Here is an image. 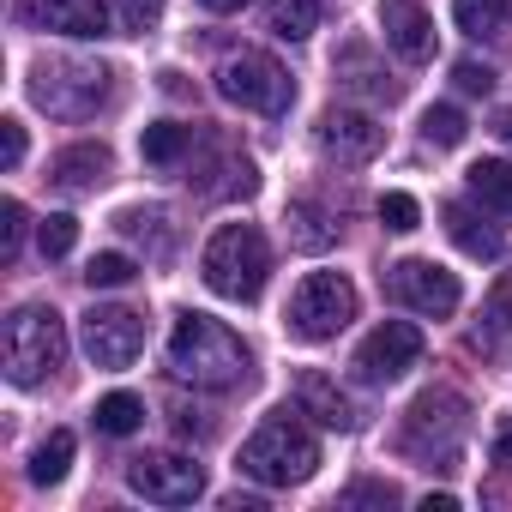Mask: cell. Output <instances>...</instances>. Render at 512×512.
Masks as SVG:
<instances>
[{"mask_svg": "<svg viewBox=\"0 0 512 512\" xmlns=\"http://www.w3.org/2000/svg\"><path fill=\"white\" fill-rule=\"evenodd\" d=\"M380 31H386V49H398L404 61H428L434 55V19L416 7V0H386Z\"/></svg>", "mask_w": 512, "mask_h": 512, "instance_id": "9a60e30c", "label": "cell"}, {"mask_svg": "<svg viewBox=\"0 0 512 512\" xmlns=\"http://www.w3.org/2000/svg\"><path fill=\"white\" fill-rule=\"evenodd\" d=\"M241 470L253 482H266V488H290V482H308L320 470V440L290 416L278 410L272 422H260L247 440H241Z\"/></svg>", "mask_w": 512, "mask_h": 512, "instance_id": "277c9868", "label": "cell"}, {"mask_svg": "<svg viewBox=\"0 0 512 512\" xmlns=\"http://www.w3.org/2000/svg\"><path fill=\"white\" fill-rule=\"evenodd\" d=\"M73 241H79V223H73L67 211H49V217L37 223V247L49 253V260H67V253H73Z\"/></svg>", "mask_w": 512, "mask_h": 512, "instance_id": "83f0119b", "label": "cell"}, {"mask_svg": "<svg viewBox=\"0 0 512 512\" xmlns=\"http://www.w3.org/2000/svg\"><path fill=\"white\" fill-rule=\"evenodd\" d=\"M356 320V284L344 272H308L290 296V338L326 344Z\"/></svg>", "mask_w": 512, "mask_h": 512, "instance_id": "52a82bcc", "label": "cell"}, {"mask_svg": "<svg viewBox=\"0 0 512 512\" xmlns=\"http://www.w3.org/2000/svg\"><path fill=\"white\" fill-rule=\"evenodd\" d=\"M169 368H175L181 380L205 386V392H229V386H247L253 356H247V344H241L223 320L187 308V314L175 320V332H169Z\"/></svg>", "mask_w": 512, "mask_h": 512, "instance_id": "6da1fadb", "label": "cell"}, {"mask_svg": "<svg viewBox=\"0 0 512 512\" xmlns=\"http://www.w3.org/2000/svg\"><path fill=\"white\" fill-rule=\"evenodd\" d=\"M452 85H458L464 97H488V91H494V67H488V61H458V67H452Z\"/></svg>", "mask_w": 512, "mask_h": 512, "instance_id": "1f68e13d", "label": "cell"}, {"mask_svg": "<svg viewBox=\"0 0 512 512\" xmlns=\"http://www.w3.org/2000/svg\"><path fill=\"white\" fill-rule=\"evenodd\" d=\"M470 193L488 205V211H500V217H512V163L506 157H482V163H470Z\"/></svg>", "mask_w": 512, "mask_h": 512, "instance_id": "ffe728a7", "label": "cell"}, {"mask_svg": "<svg viewBox=\"0 0 512 512\" xmlns=\"http://www.w3.org/2000/svg\"><path fill=\"white\" fill-rule=\"evenodd\" d=\"M494 464H512V416L494 422Z\"/></svg>", "mask_w": 512, "mask_h": 512, "instance_id": "e575fe53", "label": "cell"}, {"mask_svg": "<svg viewBox=\"0 0 512 512\" xmlns=\"http://www.w3.org/2000/svg\"><path fill=\"white\" fill-rule=\"evenodd\" d=\"M19 241H25V205L7 199L0 205V260H19Z\"/></svg>", "mask_w": 512, "mask_h": 512, "instance_id": "4dcf8cb0", "label": "cell"}, {"mask_svg": "<svg viewBox=\"0 0 512 512\" xmlns=\"http://www.w3.org/2000/svg\"><path fill=\"white\" fill-rule=\"evenodd\" d=\"M470 344L482 350V356H512V272H500L494 278V290L482 296V314H476V326H470Z\"/></svg>", "mask_w": 512, "mask_h": 512, "instance_id": "2e32d148", "label": "cell"}, {"mask_svg": "<svg viewBox=\"0 0 512 512\" xmlns=\"http://www.w3.org/2000/svg\"><path fill=\"white\" fill-rule=\"evenodd\" d=\"M67 464H73V428H55L37 452H31V482H61L67 476Z\"/></svg>", "mask_w": 512, "mask_h": 512, "instance_id": "cb8c5ba5", "label": "cell"}, {"mask_svg": "<svg viewBox=\"0 0 512 512\" xmlns=\"http://www.w3.org/2000/svg\"><path fill=\"white\" fill-rule=\"evenodd\" d=\"M19 19L37 25V31H61V37H85L91 43V37H109L115 7L109 0H25Z\"/></svg>", "mask_w": 512, "mask_h": 512, "instance_id": "4fadbf2b", "label": "cell"}, {"mask_svg": "<svg viewBox=\"0 0 512 512\" xmlns=\"http://www.w3.org/2000/svg\"><path fill=\"white\" fill-rule=\"evenodd\" d=\"M217 97L235 109H253V115H284L296 103V79L266 49H241L217 67Z\"/></svg>", "mask_w": 512, "mask_h": 512, "instance_id": "8992f818", "label": "cell"}, {"mask_svg": "<svg viewBox=\"0 0 512 512\" xmlns=\"http://www.w3.org/2000/svg\"><path fill=\"white\" fill-rule=\"evenodd\" d=\"M97 428L103 434H139L145 428V398H133V392H109V398H97Z\"/></svg>", "mask_w": 512, "mask_h": 512, "instance_id": "603a6c76", "label": "cell"}, {"mask_svg": "<svg viewBox=\"0 0 512 512\" xmlns=\"http://www.w3.org/2000/svg\"><path fill=\"white\" fill-rule=\"evenodd\" d=\"M452 25L464 37H494L506 25V0H452Z\"/></svg>", "mask_w": 512, "mask_h": 512, "instance_id": "d4e9b609", "label": "cell"}, {"mask_svg": "<svg viewBox=\"0 0 512 512\" xmlns=\"http://www.w3.org/2000/svg\"><path fill=\"white\" fill-rule=\"evenodd\" d=\"M133 278H139V266L127 260V253H97V260L85 266V284L91 290H127Z\"/></svg>", "mask_w": 512, "mask_h": 512, "instance_id": "484cf974", "label": "cell"}, {"mask_svg": "<svg viewBox=\"0 0 512 512\" xmlns=\"http://www.w3.org/2000/svg\"><path fill=\"white\" fill-rule=\"evenodd\" d=\"M199 278L223 302H260V290L272 278V247H266V235L253 229V223H223L205 241V253H199Z\"/></svg>", "mask_w": 512, "mask_h": 512, "instance_id": "7a4b0ae2", "label": "cell"}, {"mask_svg": "<svg viewBox=\"0 0 512 512\" xmlns=\"http://www.w3.org/2000/svg\"><path fill=\"white\" fill-rule=\"evenodd\" d=\"M344 506H398V488L392 482H356V488H344Z\"/></svg>", "mask_w": 512, "mask_h": 512, "instance_id": "d6a6232c", "label": "cell"}, {"mask_svg": "<svg viewBox=\"0 0 512 512\" xmlns=\"http://www.w3.org/2000/svg\"><path fill=\"white\" fill-rule=\"evenodd\" d=\"M380 139H386L380 121L362 115V109H326L320 115V151L338 157V163H368L380 151Z\"/></svg>", "mask_w": 512, "mask_h": 512, "instance_id": "5bb4252c", "label": "cell"}, {"mask_svg": "<svg viewBox=\"0 0 512 512\" xmlns=\"http://www.w3.org/2000/svg\"><path fill=\"white\" fill-rule=\"evenodd\" d=\"M380 223H386L392 235H410V229H422V205H416L410 193H386V199H380Z\"/></svg>", "mask_w": 512, "mask_h": 512, "instance_id": "f546056e", "label": "cell"}, {"mask_svg": "<svg viewBox=\"0 0 512 512\" xmlns=\"http://www.w3.org/2000/svg\"><path fill=\"white\" fill-rule=\"evenodd\" d=\"M296 410L314 416V422H326V428H356V410H350L344 386H338L332 374H320V368L296 374Z\"/></svg>", "mask_w": 512, "mask_h": 512, "instance_id": "ac0fdd59", "label": "cell"}, {"mask_svg": "<svg viewBox=\"0 0 512 512\" xmlns=\"http://www.w3.org/2000/svg\"><path fill=\"white\" fill-rule=\"evenodd\" d=\"M109 67L103 61H37L31 67V97L37 109L61 115V121H85L109 103Z\"/></svg>", "mask_w": 512, "mask_h": 512, "instance_id": "5b68a950", "label": "cell"}, {"mask_svg": "<svg viewBox=\"0 0 512 512\" xmlns=\"http://www.w3.org/2000/svg\"><path fill=\"white\" fill-rule=\"evenodd\" d=\"M115 7V25L127 31V37H145V31H157V19H163V0H109Z\"/></svg>", "mask_w": 512, "mask_h": 512, "instance_id": "f1b7e54d", "label": "cell"}, {"mask_svg": "<svg viewBox=\"0 0 512 512\" xmlns=\"http://www.w3.org/2000/svg\"><path fill=\"white\" fill-rule=\"evenodd\" d=\"M127 488L157 506H193L205 494V470L187 452H139L127 458Z\"/></svg>", "mask_w": 512, "mask_h": 512, "instance_id": "9c48e42d", "label": "cell"}, {"mask_svg": "<svg viewBox=\"0 0 512 512\" xmlns=\"http://www.w3.org/2000/svg\"><path fill=\"white\" fill-rule=\"evenodd\" d=\"M199 7H205V13H241L247 0H199Z\"/></svg>", "mask_w": 512, "mask_h": 512, "instance_id": "d590c367", "label": "cell"}, {"mask_svg": "<svg viewBox=\"0 0 512 512\" xmlns=\"http://www.w3.org/2000/svg\"><path fill=\"white\" fill-rule=\"evenodd\" d=\"M458 434H464V398L446 392V386L422 392V398L404 410V452H428V458H434V446H440V452L452 458Z\"/></svg>", "mask_w": 512, "mask_h": 512, "instance_id": "8fae6325", "label": "cell"}, {"mask_svg": "<svg viewBox=\"0 0 512 512\" xmlns=\"http://www.w3.org/2000/svg\"><path fill=\"white\" fill-rule=\"evenodd\" d=\"M494 133H500V139L512 145V109H500V115H494Z\"/></svg>", "mask_w": 512, "mask_h": 512, "instance_id": "8d00e7d4", "label": "cell"}, {"mask_svg": "<svg viewBox=\"0 0 512 512\" xmlns=\"http://www.w3.org/2000/svg\"><path fill=\"white\" fill-rule=\"evenodd\" d=\"M440 217H446V235L470 253V260H500V235H494V229H482L464 205H440Z\"/></svg>", "mask_w": 512, "mask_h": 512, "instance_id": "44dd1931", "label": "cell"}, {"mask_svg": "<svg viewBox=\"0 0 512 512\" xmlns=\"http://www.w3.org/2000/svg\"><path fill=\"white\" fill-rule=\"evenodd\" d=\"M145 350V320L133 308H91L85 314V356L97 368H127Z\"/></svg>", "mask_w": 512, "mask_h": 512, "instance_id": "7c38bea8", "label": "cell"}, {"mask_svg": "<svg viewBox=\"0 0 512 512\" xmlns=\"http://www.w3.org/2000/svg\"><path fill=\"white\" fill-rule=\"evenodd\" d=\"M386 296H392L398 308H410V314L446 320L464 290H458V278H452L446 266H434V260H398V266H386Z\"/></svg>", "mask_w": 512, "mask_h": 512, "instance_id": "30bf717a", "label": "cell"}, {"mask_svg": "<svg viewBox=\"0 0 512 512\" xmlns=\"http://www.w3.org/2000/svg\"><path fill=\"white\" fill-rule=\"evenodd\" d=\"M422 350H428V338H422V326H410V320H380L362 344H356V380H368V386H392L398 374H410L416 362H422Z\"/></svg>", "mask_w": 512, "mask_h": 512, "instance_id": "ba28073f", "label": "cell"}, {"mask_svg": "<svg viewBox=\"0 0 512 512\" xmlns=\"http://www.w3.org/2000/svg\"><path fill=\"white\" fill-rule=\"evenodd\" d=\"M109 145H97V139H79V145H67V151H55V163H49V181L61 187V193H91L103 175H109Z\"/></svg>", "mask_w": 512, "mask_h": 512, "instance_id": "e0dca14e", "label": "cell"}, {"mask_svg": "<svg viewBox=\"0 0 512 512\" xmlns=\"http://www.w3.org/2000/svg\"><path fill=\"white\" fill-rule=\"evenodd\" d=\"M187 151H193V127H181V121H151L139 133V157L157 163V169H175Z\"/></svg>", "mask_w": 512, "mask_h": 512, "instance_id": "d6986e66", "label": "cell"}, {"mask_svg": "<svg viewBox=\"0 0 512 512\" xmlns=\"http://www.w3.org/2000/svg\"><path fill=\"white\" fill-rule=\"evenodd\" d=\"M266 19H272V31H278L284 43H302V37L320 31V0H272Z\"/></svg>", "mask_w": 512, "mask_h": 512, "instance_id": "7402d4cb", "label": "cell"}, {"mask_svg": "<svg viewBox=\"0 0 512 512\" xmlns=\"http://www.w3.org/2000/svg\"><path fill=\"white\" fill-rule=\"evenodd\" d=\"M0 163L7 169L25 163V121H0Z\"/></svg>", "mask_w": 512, "mask_h": 512, "instance_id": "836d02e7", "label": "cell"}, {"mask_svg": "<svg viewBox=\"0 0 512 512\" xmlns=\"http://www.w3.org/2000/svg\"><path fill=\"white\" fill-rule=\"evenodd\" d=\"M0 362H7L13 386H43L61 362H67V326L49 302H25L7 314V332H0Z\"/></svg>", "mask_w": 512, "mask_h": 512, "instance_id": "3957f363", "label": "cell"}, {"mask_svg": "<svg viewBox=\"0 0 512 512\" xmlns=\"http://www.w3.org/2000/svg\"><path fill=\"white\" fill-rule=\"evenodd\" d=\"M464 133H470V121H464L452 103H434V109L422 115V139H428V145H464Z\"/></svg>", "mask_w": 512, "mask_h": 512, "instance_id": "4316f807", "label": "cell"}]
</instances>
